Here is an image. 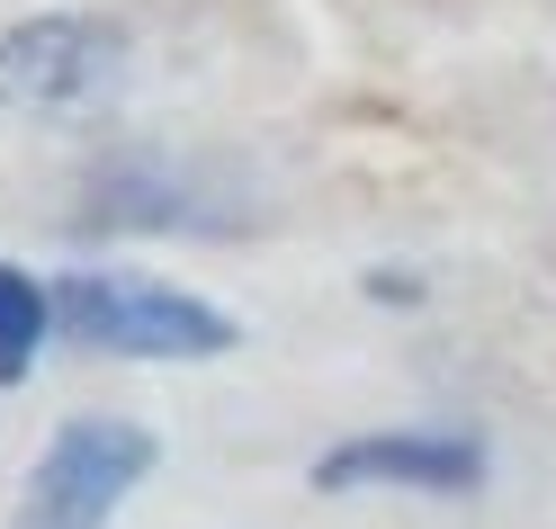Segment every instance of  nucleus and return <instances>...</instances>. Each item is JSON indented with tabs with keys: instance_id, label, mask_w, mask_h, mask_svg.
Returning <instances> with one entry per match:
<instances>
[{
	"instance_id": "20e7f679",
	"label": "nucleus",
	"mask_w": 556,
	"mask_h": 529,
	"mask_svg": "<svg viewBox=\"0 0 556 529\" xmlns=\"http://www.w3.org/2000/svg\"><path fill=\"white\" fill-rule=\"evenodd\" d=\"M73 225L81 234H233L252 225V206L216 189V171H189V162H109L90 171Z\"/></svg>"
},
{
	"instance_id": "7ed1b4c3",
	"label": "nucleus",
	"mask_w": 556,
	"mask_h": 529,
	"mask_svg": "<svg viewBox=\"0 0 556 529\" xmlns=\"http://www.w3.org/2000/svg\"><path fill=\"white\" fill-rule=\"evenodd\" d=\"M162 440L126 413H73L63 431L46 440L37 476H27V503L18 529H109L126 512V493L153 476Z\"/></svg>"
},
{
	"instance_id": "39448f33",
	"label": "nucleus",
	"mask_w": 556,
	"mask_h": 529,
	"mask_svg": "<svg viewBox=\"0 0 556 529\" xmlns=\"http://www.w3.org/2000/svg\"><path fill=\"white\" fill-rule=\"evenodd\" d=\"M315 484L324 493H368V484H395V493H476L484 484V440L467 431H359L315 457Z\"/></svg>"
},
{
	"instance_id": "f257e3e1",
	"label": "nucleus",
	"mask_w": 556,
	"mask_h": 529,
	"mask_svg": "<svg viewBox=\"0 0 556 529\" xmlns=\"http://www.w3.org/2000/svg\"><path fill=\"white\" fill-rule=\"evenodd\" d=\"M46 314L54 332H73L81 350H109V360H225L242 341V324L198 297V288H170V278H144V269H63L46 278Z\"/></svg>"
},
{
	"instance_id": "f03ea898",
	"label": "nucleus",
	"mask_w": 556,
	"mask_h": 529,
	"mask_svg": "<svg viewBox=\"0 0 556 529\" xmlns=\"http://www.w3.org/2000/svg\"><path fill=\"white\" fill-rule=\"evenodd\" d=\"M135 81V37L99 10H37L0 27V109L18 117H99Z\"/></svg>"
},
{
	"instance_id": "0eeeda50",
	"label": "nucleus",
	"mask_w": 556,
	"mask_h": 529,
	"mask_svg": "<svg viewBox=\"0 0 556 529\" xmlns=\"http://www.w3.org/2000/svg\"><path fill=\"white\" fill-rule=\"evenodd\" d=\"M359 288H368L377 305H422V278H413V269H368Z\"/></svg>"
},
{
	"instance_id": "423d86ee",
	"label": "nucleus",
	"mask_w": 556,
	"mask_h": 529,
	"mask_svg": "<svg viewBox=\"0 0 556 529\" xmlns=\"http://www.w3.org/2000/svg\"><path fill=\"white\" fill-rule=\"evenodd\" d=\"M54 314H46V278H27L18 261H0V386H27V368L46 360Z\"/></svg>"
}]
</instances>
